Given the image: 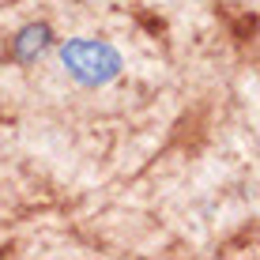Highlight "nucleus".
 Listing matches in <instances>:
<instances>
[{"label": "nucleus", "mask_w": 260, "mask_h": 260, "mask_svg": "<svg viewBox=\"0 0 260 260\" xmlns=\"http://www.w3.org/2000/svg\"><path fill=\"white\" fill-rule=\"evenodd\" d=\"M60 60H64V68L87 87H102V83H110V79L121 72L117 49L106 46V42H91V38L68 42V46L60 49Z\"/></svg>", "instance_id": "f257e3e1"}]
</instances>
